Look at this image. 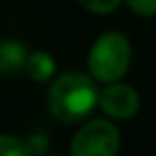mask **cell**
Here are the masks:
<instances>
[{
	"mask_svg": "<svg viewBox=\"0 0 156 156\" xmlns=\"http://www.w3.org/2000/svg\"><path fill=\"white\" fill-rule=\"evenodd\" d=\"M97 81L81 71H67L51 81L48 89V107L57 121L73 125L81 122L99 107Z\"/></svg>",
	"mask_w": 156,
	"mask_h": 156,
	"instance_id": "1",
	"label": "cell"
},
{
	"mask_svg": "<svg viewBox=\"0 0 156 156\" xmlns=\"http://www.w3.org/2000/svg\"><path fill=\"white\" fill-rule=\"evenodd\" d=\"M133 48L125 34L105 32L93 42L87 55L89 75L105 85L119 83L129 71Z\"/></svg>",
	"mask_w": 156,
	"mask_h": 156,
	"instance_id": "2",
	"label": "cell"
},
{
	"mask_svg": "<svg viewBox=\"0 0 156 156\" xmlns=\"http://www.w3.org/2000/svg\"><path fill=\"white\" fill-rule=\"evenodd\" d=\"M121 133L107 119H93L81 125L71 140V156H117Z\"/></svg>",
	"mask_w": 156,
	"mask_h": 156,
	"instance_id": "3",
	"label": "cell"
},
{
	"mask_svg": "<svg viewBox=\"0 0 156 156\" xmlns=\"http://www.w3.org/2000/svg\"><path fill=\"white\" fill-rule=\"evenodd\" d=\"M99 109L113 121H126L138 113L140 97L136 89L126 83H111L99 93Z\"/></svg>",
	"mask_w": 156,
	"mask_h": 156,
	"instance_id": "4",
	"label": "cell"
},
{
	"mask_svg": "<svg viewBox=\"0 0 156 156\" xmlns=\"http://www.w3.org/2000/svg\"><path fill=\"white\" fill-rule=\"evenodd\" d=\"M26 46L18 40H0V75L2 77H14L18 73L26 71L28 63Z\"/></svg>",
	"mask_w": 156,
	"mask_h": 156,
	"instance_id": "5",
	"label": "cell"
},
{
	"mask_svg": "<svg viewBox=\"0 0 156 156\" xmlns=\"http://www.w3.org/2000/svg\"><path fill=\"white\" fill-rule=\"evenodd\" d=\"M26 73L30 79L44 83V81L51 79L53 73H55V59L44 50H36L30 53L26 63Z\"/></svg>",
	"mask_w": 156,
	"mask_h": 156,
	"instance_id": "6",
	"label": "cell"
},
{
	"mask_svg": "<svg viewBox=\"0 0 156 156\" xmlns=\"http://www.w3.org/2000/svg\"><path fill=\"white\" fill-rule=\"evenodd\" d=\"M0 156H32L24 138L14 134H0Z\"/></svg>",
	"mask_w": 156,
	"mask_h": 156,
	"instance_id": "7",
	"label": "cell"
},
{
	"mask_svg": "<svg viewBox=\"0 0 156 156\" xmlns=\"http://www.w3.org/2000/svg\"><path fill=\"white\" fill-rule=\"evenodd\" d=\"M83 8H87L89 12L95 14H111L119 8L121 0H77Z\"/></svg>",
	"mask_w": 156,
	"mask_h": 156,
	"instance_id": "8",
	"label": "cell"
},
{
	"mask_svg": "<svg viewBox=\"0 0 156 156\" xmlns=\"http://www.w3.org/2000/svg\"><path fill=\"white\" fill-rule=\"evenodd\" d=\"M24 140H26V146H28V150H30L32 156H44V152L48 150V144H50L48 136L42 134V133H34L28 138H24Z\"/></svg>",
	"mask_w": 156,
	"mask_h": 156,
	"instance_id": "9",
	"label": "cell"
},
{
	"mask_svg": "<svg viewBox=\"0 0 156 156\" xmlns=\"http://www.w3.org/2000/svg\"><path fill=\"white\" fill-rule=\"evenodd\" d=\"M125 2L136 16L148 18L156 14V0H125Z\"/></svg>",
	"mask_w": 156,
	"mask_h": 156,
	"instance_id": "10",
	"label": "cell"
},
{
	"mask_svg": "<svg viewBox=\"0 0 156 156\" xmlns=\"http://www.w3.org/2000/svg\"><path fill=\"white\" fill-rule=\"evenodd\" d=\"M46 156H59V154H46Z\"/></svg>",
	"mask_w": 156,
	"mask_h": 156,
	"instance_id": "11",
	"label": "cell"
}]
</instances>
